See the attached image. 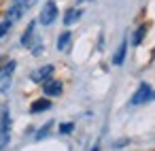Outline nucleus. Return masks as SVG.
I'll return each mask as SVG.
<instances>
[{"mask_svg":"<svg viewBox=\"0 0 155 151\" xmlns=\"http://www.w3.org/2000/svg\"><path fill=\"white\" fill-rule=\"evenodd\" d=\"M15 68H17L15 60H9V62H5L2 66H0V92H2V94L11 89V85H13V75H15Z\"/></svg>","mask_w":155,"mask_h":151,"instance_id":"f257e3e1","label":"nucleus"},{"mask_svg":"<svg viewBox=\"0 0 155 151\" xmlns=\"http://www.w3.org/2000/svg\"><path fill=\"white\" fill-rule=\"evenodd\" d=\"M11 138V113L5 106L2 113H0V151H5Z\"/></svg>","mask_w":155,"mask_h":151,"instance_id":"f03ea898","label":"nucleus"},{"mask_svg":"<svg viewBox=\"0 0 155 151\" xmlns=\"http://www.w3.org/2000/svg\"><path fill=\"white\" fill-rule=\"evenodd\" d=\"M155 98V92H153V87L149 85V83H140L138 85V89L134 92V96L130 98V104L132 106H140V104H147V102H151Z\"/></svg>","mask_w":155,"mask_h":151,"instance_id":"7ed1b4c3","label":"nucleus"},{"mask_svg":"<svg viewBox=\"0 0 155 151\" xmlns=\"http://www.w3.org/2000/svg\"><path fill=\"white\" fill-rule=\"evenodd\" d=\"M55 19H58V5L53 2V0H49V2H45V7L41 9L38 22H41L43 26H51Z\"/></svg>","mask_w":155,"mask_h":151,"instance_id":"20e7f679","label":"nucleus"},{"mask_svg":"<svg viewBox=\"0 0 155 151\" xmlns=\"http://www.w3.org/2000/svg\"><path fill=\"white\" fill-rule=\"evenodd\" d=\"M49 79H53V66L51 64H45V66H41L38 70L32 72V81L34 83H45Z\"/></svg>","mask_w":155,"mask_h":151,"instance_id":"39448f33","label":"nucleus"},{"mask_svg":"<svg viewBox=\"0 0 155 151\" xmlns=\"http://www.w3.org/2000/svg\"><path fill=\"white\" fill-rule=\"evenodd\" d=\"M62 89H64V85H62L60 81H55V79H49V81L43 83V92H45L49 98H58V96H62Z\"/></svg>","mask_w":155,"mask_h":151,"instance_id":"423d86ee","label":"nucleus"},{"mask_svg":"<svg viewBox=\"0 0 155 151\" xmlns=\"http://www.w3.org/2000/svg\"><path fill=\"white\" fill-rule=\"evenodd\" d=\"M51 109V100L49 98H38V100H34L32 102V106H30V113H43V111H49Z\"/></svg>","mask_w":155,"mask_h":151,"instance_id":"0eeeda50","label":"nucleus"},{"mask_svg":"<svg viewBox=\"0 0 155 151\" xmlns=\"http://www.w3.org/2000/svg\"><path fill=\"white\" fill-rule=\"evenodd\" d=\"M34 30H36V22H30L26 32L21 34V47H30L32 45V39H34Z\"/></svg>","mask_w":155,"mask_h":151,"instance_id":"6e6552de","label":"nucleus"},{"mask_svg":"<svg viewBox=\"0 0 155 151\" xmlns=\"http://www.w3.org/2000/svg\"><path fill=\"white\" fill-rule=\"evenodd\" d=\"M125 53H127V41L123 39L121 45H119V49H117V53H115V58H113V64L115 66H121L123 60H125Z\"/></svg>","mask_w":155,"mask_h":151,"instance_id":"1a4fd4ad","label":"nucleus"},{"mask_svg":"<svg viewBox=\"0 0 155 151\" xmlns=\"http://www.w3.org/2000/svg\"><path fill=\"white\" fill-rule=\"evenodd\" d=\"M24 13H26L24 9H19L17 5H11V9L7 11V17H5V19H9L11 24H15V22H19V19H21V15H24Z\"/></svg>","mask_w":155,"mask_h":151,"instance_id":"9d476101","label":"nucleus"},{"mask_svg":"<svg viewBox=\"0 0 155 151\" xmlns=\"http://www.w3.org/2000/svg\"><path fill=\"white\" fill-rule=\"evenodd\" d=\"M81 15H83V11H81V9H70V11L64 15V26H72Z\"/></svg>","mask_w":155,"mask_h":151,"instance_id":"9b49d317","label":"nucleus"},{"mask_svg":"<svg viewBox=\"0 0 155 151\" xmlns=\"http://www.w3.org/2000/svg\"><path fill=\"white\" fill-rule=\"evenodd\" d=\"M70 41H72V34L66 30V32H62L60 36H58V49L60 51H66L68 49V45H70Z\"/></svg>","mask_w":155,"mask_h":151,"instance_id":"f8f14e48","label":"nucleus"},{"mask_svg":"<svg viewBox=\"0 0 155 151\" xmlns=\"http://www.w3.org/2000/svg\"><path fill=\"white\" fill-rule=\"evenodd\" d=\"M36 2H38V0H13V5H17V7H19V9H24V11L32 9Z\"/></svg>","mask_w":155,"mask_h":151,"instance_id":"ddd939ff","label":"nucleus"},{"mask_svg":"<svg viewBox=\"0 0 155 151\" xmlns=\"http://www.w3.org/2000/svg\"><path fill=\"white\" fill-rule=\"evenodd\" d=\"M144 34H147V26H138V30L134 32V45H140Z\"/></svg>","mask_w":155,"mask_h":151,"instance_id":"4468645a","label":"nucleus"},{"mask_svg":"<svg viewBox=\"0 0 155 151\" xmlns=\"http://www.w3.org/2000/svg\"><path fill=\"white\" fill-rule=\"evenodd\" d=\"M11 26H13V24H11L9 19H5V22H0V39H2V36H7V34H9V30H11Z\"/></svg>","mask_w":155,"mask_h":151,"instance_id":"2eb2a0df","label":"nucleus"},{"mask_svg":"<svg viewBox=\"0 0 155 151\" xmlns=\"http://www.w3.org/2000/svg\"><path fill=\"white\" fill-rule=\"evenodd\" d=\"M51 126H53V123H51V121H49V123H47V126H43V130H38V132H36V136H34V138H36V140H41V138H43V136H47V134H49V128H51Z\"/></svg>","mask_w":155,"mask_h":151,"instance_id":"dca6fc26","label":"nucleus"},{"mask_svg":"<svg viewBox=\"0 0 155 151\" xmlns=\"http://www.w3.org/2000/svg\"><path fill=\"white\" fill-rule=\"evenodd\" d=\"M72 130H74V123H62V126H60V132H62V134H70Z\"/></svg>","mask_w":155,"mask_h":151,"instance_id":"f3484780","label":"nucleus"},{"mask_svg":"<svg viewBox=\"0 0 155 151\" xmlns=\"http://www.w3.org/2000/svg\"><path fill=\"white\" fill-rule=\"evenodd\" d=\"M91 151H100V147H98V145H96V147H94V149H91Z\"/></svg>","mask_w":155,"mask_h":151,"instance_id":"a211bd4d","label":"nucleus"},{"mask_svg":"<svg viewBox=\"0 0 155 151\" xmlns=\"http://www.w3.org/2000/svg\"><path fill=\"white\" fill-rule=\"evenodd\" d=\"M79 2H81V0H79Z\"/></svg>","mask_w":155,"mask_h":151,"instance_id":"6ab92c4d","label":"nucleus"}]
</instances>
